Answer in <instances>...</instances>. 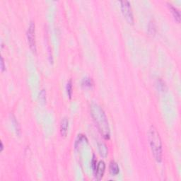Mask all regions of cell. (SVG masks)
Masks as SVG:
<instances>
[{
    "label": "cell",
    "instance_id": "obj_5",
    "mask_svg": "<svg viewBox=\"0 0 181 181\" xmlns=\"http://www.w3.org/2000/svg\"><path fill=\"white\" fill-rule=\"evenodd\" d=\"M105 170H106V163L104 161H100L97 163L96 168L94 170V174H95V178L96 180H100L104 176Z\"/></svg>",
    "mask_w": 181,
    "mask_h": 181
},
{
    "label": "cell",
    "instance_id": "obj_4",
    "mask_svg": "<svg viewBox=\"0 0 181 181\" xmlns=\"http://www.w3.org/2000/svg\"><path fill=\"white\" fill-rule=\"evenodd\" d=\"M121 10L124 17L129 24H132L134 23V16L131 5L128 1H122L120 2Z\"/></svg>",
    "mask_w": 181,
    "mask_h": 181
},
{
    "label": "cell",
    "instance_id": "obj_3",
    "mask_svg": "<svg viewBox=\"0 0 181 181\" xmlns=\"http://www.w3.org/2000/svg\"><path fill=\"white\" fill-rule=\"evenodd\" d=\"M35 25L33 21H31L27 30V39L31 50L33 52H36V43H35Z\"/></svg>",
    "mask_w": 181,
    "mask_h": 181
},
{
    "label": "cell",
    "instance_id": "obj_7",
    "mask_svg": "<svg viewBox=\"0 0 181 181\" xmlns=\"http://www.w3.org/2000/svg\"><path fill=\"white\" fill-rule=\"evenodd\" d=\"M98 152H99L100 155L102 157L106 158L108 154V147L103 142H98Z\"/></svg>",
    "mask_w": 181,
    "mask_h": 181
},
{
    "label": "cell",
    "instance_id": "obj_10",
    "mask_svg": "<svg viewBox=\"0 0 181 181\" xmlns=\"http://www.w3.org/2000/svg\"><path fill=\"white\" fill-rule=\"evenodd\" d=\"M82 86H84V87L91 88L92 86H94L93 79L88 77L85 78V79H84L83 81H82Z\"/></svg>",
    "mask_w": 181,
    "mask_h": 181
},
{
    "label": "cell",
    "instance_id": "obj_17",
    "mask_svg": "<svg viewBox=\"0 0 181 181\" xmlns=\"http://www.w3.org/2000/svg\"><path fill=\"white\" fill-rule=\"evenodd\" d=\"M3 149H4V146H3V143L2 142H1V151H3Z\"/></svg>",
    "mask_w": 181,
    "mask_h": 181
},
{
    "label": "cell",
    "instance_id": "obj_11",
    "mask_svg": "<svg viewBox=\"0 0 181 181\" xmlns=\"http://www.w3.org/2000/svg\"><path fill=\"white\" fill-rule=\"evenodd\" d=\"M84 142H88V140L87 138H86V137L85 135H84V134H79V135H78V137L75 142L76 148H77V146H79L81 143Z\"/></svg>",
    "mask_w": 181,
    "mask_h": 181
},
{
    "label": "cell",
    "instance_id": "obj_2",
    "mask_svg": "<svg viewBox=\"0 0 181 181\" xmlns=\"http://www.w3.org/2000/svg\"><path fill=\"white\" fill-rule=\"evenodd\" d=\"M148 137L153 157L156 161L160 163L162 161V154H163L161 139L157 129L153 125H151L149 128Z\"/></svg>",
    "mask_w": 181,
    "mask_h": 181
},
{
    "label": "cell",
    "instance_id": "obj_14",
    "mask_svg": "<svg viewBox=\"0 0 181 181\" xmlns=\"http://www.w3.org/2000/svg\"><path fill=\"white\" fill-rule=\"evenodd\" d=\"M149 32L151 33V35L154 34L155 33V25L154 24H153V23H150L149 24Z\"/></svg>",
    "mask_w": 181,
    "mask_h": 181
},
{
    "label": "cell",
    "instance_id": "obj_12",
    "mask_svg": "<svg viewBox=\"0 0 181 181\" xmlns=\"http://www.w3.org/2000/svg\"><path fill=\"white\" fill-rule=\"evenodd\" d=\"M72 88H73V84L71 79H69V81L67 84V93L68 95L69 98H71L72 96Z\"/></svg>",
    "mask_w": 181,
    "mask_h": 181
},
{
    "label": "cell",
    "instance_id": "obj_1",
    "mask_svg": "<svg viewBox=\"0 0 181 181\" xmlns=\"http://www.w3.org/2000/svg\"><path fill=\"white\" fill-rule=\"evenodd\" d=\"M90 115L97 125L100 134L106 140H109L110 136V130L106 113L100 106L96 104H92L90 106Z\"/></svg>",
    "mask_w": 181,
    "mask_h": 181
},
{
    "label": "cell",
    "instance_id": "obj_13",
    "mask_svg": "<svg viewBox=\"0 0 181 181\" xmlns=\"http://www.w3.org/2000/svg\"><path fill=\"white\" fill-rule=\"evenodd\" d=\"M39 98L43 103L46 101V92L45 90H42L39 94Z\"/></svg>",
    "mask_w": 181,
    "mask_h": 181
},
{
    "label": "cell",
    "instance_id": "obj_9",
    "mask_svg": "<svg viewBox=\"0 0 181 181\" xmlns=\"http://www.w3.org/2000/svg\"><path fill=\"white\" fill-rule=\"evenodd\" d=\"M110 172L113 176H117L120 172V168L118 164L115 161H111L110 163Z\"/></svg>",
    "mask_w": 181,
    "mask_h": 181
},
{
    "label": "cell",
    "instance_id": "obj_6",
    "mask_svg": "<svg viewBox=\"0 0 181 181\" xmlns=\"http://www.w3.org/2000/svg\"><path fill=\"white\" fill-rule=\"evenodd\" d=\"M69 129V120L67 117H64L60 123V134L62 137H65L67 135Z\"/></svg>",
    "mask_w": 181,
    "mask_h": 181
},
{
    "label": "cell",
    "instance_id": "obj_16",
    "mask_svg": "<svg viewBox=\"0 0 181 181\" xmlns=\"http://www.w3.org/2000/svg\"><path fill=\"white\" fill-rule=\"evenodd\" d=\"M5 68H6V66L5 64V61H4V59L2 57L1 58V69L2 71H4L5 70Z\"/></svg>",
    "mask_w": 181,
    "mask_h": 181
},
{
    "label": "cell",
    "instance_id": "obj_15",
    "mask_svg": "<svg viewBox=\"0 0 181 181\" xmlns=\"http://www.w3.org/2000/svg\"><path fill=\"white\" fill-rule=\"evenodd\" d=\"M91 164H92V168H93V170L94 171L96 168V166H97V161H96L95 156H94L93 159H92V161H91Z\"/></svg>",
    "mask_w": 181,
    "mask_h": 181
},
{
    "label": "cell",
    "instance_id": "obj_8",
    "mask_svg": "<svg viewBox=\"0 0 181 181\" xmlns=\"http://www.w3.org/2000/svg\"><path fill=\"white\" fill-rule=\"evenodd\" d=\"M168 7H169L170 11H171L173 16V17L175 19H176V21L178 23L180 22V12H179L178 10L169 3H168Z\"/></svg>",
    "mask_w": 181,
    "mask_h": 181
}]
</instances>
